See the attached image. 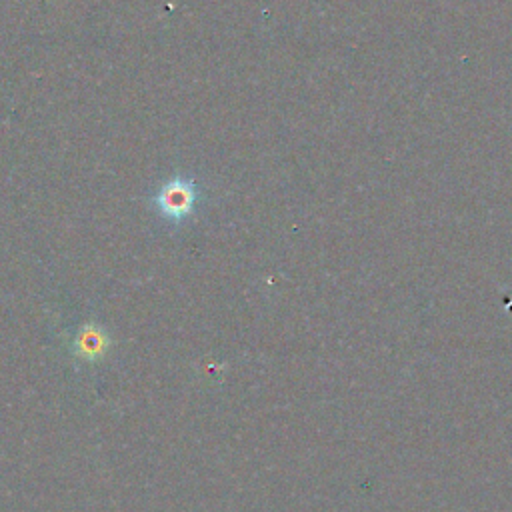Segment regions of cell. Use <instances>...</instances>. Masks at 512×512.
Instances as JSON below:
<instances>
[{"mask_svg":"<svg viewBox=\"0 0 512 512\" xmlns=\"http://www.w3.org/2000/svg\"><path fill=\"white\" fill-rule=\"evenodd\" d=\"M200 200V186L192 176L174 174L154 194V210L170 224H182L194 216Z\"/></svg>","mask_w":512,"mask_h":512,"instance_id":"cell-1","label":"cell"},{"mask_svg":"<svg viewBox=\"0 0 512 512\" xmlns=\"http://www.w3.org/2000/svg\"><path fill=\"white\" fill-rule=\"evenodd\" d=\"M104 346H106V332L96 324L82 326V330L76 334V340H74L76 354H82L86 358L100 354Z\"/></svg>","mask_w":512,"mask_h":512,"instance_id":"cell-2","label":"cell"}]
</instances>
